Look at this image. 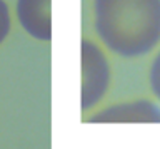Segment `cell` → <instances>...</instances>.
<instances>
[{
	"instance_id": "cell-1",
	"label": "cell",
	"mask_w": 160,
	"mask_h": 149,
	"mask_svg": "<svg viewBox=\"0 0 160 149\" xmlns=\"http://www.w3.org/2000/svg\"><path fill=\"white\" fill-rule=\"evenodd\" d=\"M98 40L123 59L147 55L160 44V0H94Z\"/></svg>"
},
{
	"instance_id": "cell-2",
	"label": "cell",
	"mask_w": 160,
	"mask_h": 149,
	"mask_svg": "<svg viewBox=\"0 0 160 149\" xmlns=\"http://www.w3.org/2000/svg\"><path fill=\"white\" fill-rule=\"evenodd\" d=\"M112 82L105 52L90 39L80 42V109L90 111L107 95Z\"/></svg>"
},
{
	"instance_id": "cell-3",
	"label": "cell",
	"mask_w": 160,
	"mask_h": 149,
	"mask_svg": "<svg viewBox=\"0 0 160 149\" xmlns=\"http://www.w3.org/2000/svg\"><path fill=\"white\" fill-rule=\"evenodd\" d=\"M15 15L22 30L32 39L52 40V0H17Z\"/></svg>"
},
{
	"instance_id": "cell-4",
	"label": "cell",
	"mask_w": 160,
	"mask_h": 149,
	"mask_svg": "<svg viewBox=\"0 0 160 149\" xmlns=\"http://www.w3.org/2000/svg\"><path fill=\"white\" fill-rule=\"evenodd\" d=\"M90 122H160V107L148 99L108 106L88 117Z\"/></svg>"
},
{
	"instance_id": "cell-5",
	"label": "cell",
	"mask_w": 160,
	"mask_h": 149,
	"mask_svg": "<svg viewBox=\"0 0 160 149\" xmlns=\"http://www.w3.org/2000/svg\"><path fill=\"white\" fill-rule=\"evenodd\" d=\"M10 30H12V15L9 3L5 0H0V45L7 40Z\"/></svg>"
},
{
	"instance_id": "cell-6",
	"label": "cell",
	"mask_w": 160,
	"mask_h": 149,
	"mask_svg": "<svg viewBox=\"0 0 160 149\" xmlns=\"http://www.w3.org/2000/svg\"><path fill=\"white\" fill-rule=\"evenodd\" d=\"M148 82H150V89L154 92V95L160 101V52L155 55L154 62H152V65H150Z\"/></svg>"
}]
</instances>
